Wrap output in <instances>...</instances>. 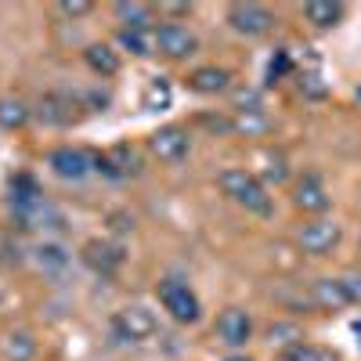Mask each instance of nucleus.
I'll return each instance as SVG.
<instances>
[{"label":"nucleus","mask_w":361,"mask_h":361,"mask_svg":"<svg viewBox=\"0 0 361 361\" xmlns=\"http://www.w3.org/2000/svg\"><path fill=\"white\" fill-rule=\"evenodd\" d=\"M119 47H127L137 58H148L156 51V33H141V29H119Z\"/></svg>","instance_id":"nucleus-20"},{"label":"nucleus","mask_w":361,"mask_h":361,"mask_svg":"<svg viewBox=\"0 0 361 361\" xmlns=\"http://www.w3.org/2000/svg\"><path fill=\"white\" fill-rule=\"evenodd\" d=\"M311 304L322 311H343V307H350V300H347V289L340 279H314L311 282Z\"/></svg>","instance_id":"nucleus-13"},{"label":"nucleus","mask_w":361,"mask_h":361,"mask_svg":"<svg viewBox=\"0 0 361 361\" xmlns=\"http://www.w3.org/2000/svg\"><path fill=\"white\" fill-rule=\"evenodd\" d=\"M58 11L66 18H83V15L94 11V4H90V0H58Z\"/></svg>","instance_id":"nucleus-25"},{"label":"nucleus","mask_w":361,"mask_h":361,"mask_svg":"<svg viewBox=\"0 0 361 361\" xmlns=\"http://www.w3.org/2000/svg\"><path fill=\"white\" fill-rule=\"evenodd\" d=\"M279 361H336V354L325 347H314V343H296V347L282 350Z\"/></svg>","instance_id":"nucleus-23"},{"label":"nucleus","mask_w":361,"mask_h":361,"mask_svg":"<svg viewBox=\"0 0 361 361\" xmlns=\"http://www.w3.org/2000/svg\"><path fill=\"white\" fill-rule=\"evenodd\" d=\"M40 119H47V123H66L69 112H62V102H58V98H47L40 105Z\"/></svg>","instance_id":"nucleus-26"},{"label":"nucleus","mask_w":361,"mask_h":361,"mask_svg":"<svg viewBox=\"0 0 361 361\" xmlns=\"http://www.w3.org/2000/svg\"><path fill=\"white\" fill-rule=\"evenodd\" d=\"M116 18L123 22V29H141V33H156V8L141 4V0H119L112 4Z\"/></svg>","instance_id":"nucleus-12"},{"label":"nucleus","mask_w":361,"mask_h":361,"mask_svg":"<svg viewBox=\"0 0 361 361\" xmlns=\"http://www.w3.org/2000/svg\"><path fill=\"white\" fill-rule=\"evenodd\" d=\"M156 51L166 54V58H188V54L199 51V40L188 25L163 22V25H156Z\"/></svg>","instance_id":"nucleus-8"},{"label":"nucleus","mask_w":361,"mask_h":361,"mask_svg":"<svg viewBox=\"0 0 361 361\" xmlns=\"http://www.w3.org/2000/svg\"><path fill=\"white\" fill-rule=\"evenodd\" d=\"M83 264L94 267L98 275H112V271L123 264V253H119V246H109V243H87L83 246Z\"/></svg>","instance_id":"nucleus-15"},{"label":"nucleus","mask_w":361,"mask_h":361,"mask_svg":"<svg viewBox=\"0 0 361 361\" xmlns=\"http://www.w3.org/2000/svg\"><path fill=\"white\" fill-rule=\"evenodd\" d=\"M293 206L300 209V214H325L329 206H333V199H329V192H325V185L314 177V173H307V177H300L296 180V188H293Z\"/></svg>","instance_id":"nucleus-11"},{"label":"nucleus","mask_w":361,"mask_h":361,"mask_svg":"<svg viewBox=\"0 0 361 361\" xmlns=\"http://www.w3.org/2000/svg\"><path fill=\"white\" fill-rule=\"evenodd\" d=\"M83 62L90 66V73H98L102 80L119 73V54H116L109 44H90V47L83 51Z\"/></svg>","instance_id":"nucleus-16"},{"label":"nucleus","mask_w":361,"mask_h":361,"mask_svg":"<svg viewBox=\"0 0 361 361\" xmlns=\"http://www.w3.org/2000/svg\"><path fill=\"white\" fill-rule=\"evenodd\" d=\"M37 357V340L29 333H11L4 340V361H33Z\"/></svg>","instance_id":"nucleus-22"},{"label":"nucleus","mask_w":361,"mask_h":361,"mask_svg":"<svg viewBox=\"0 0 361 361\" xmlns=\"http://www.w3.org/2000/svg\"><path fill=\"white\" fill-rule=\"evenodd\" d=\"M156 293H159V304H163V311H166L173 322H180V325H192V322H199L202 304H199V296H195V289H192L188 282H180V279H163Z\"/></svg>","instance_id":"nucleus-2"},{"label":"nucleus","mask_w":361,"mask_h":361,"mask_svg":"<svg viewBox=\"0 0 361 361\" xmlns=\"http://www.w3.org/2000/svg\"><path fill=\"white\" fill-rule=\"evenodd\" d=\"M148 148L159 163H180L192 148V137L185 127H159L152 137H148Z\"/></svg>","instance_id":"nucleus-9"},{"label":"nucleus","mask_w":361,"mask_h":361,"mask_svg":"<svg viewBox=\"0 0 361 361\" xmlns=\"http://www.w3.org/2000/svg\"><path fill=\"white\" fill-rule=\"evenodd\" d=\"M156 329H159L156 314L148 311V307H141V304L123 307V311L112 318V333H116L119 340H127V343H145V340H152Z\"/></svg>","instance_id":"nucleus-4"},{"label":"nucleus","mask_w":361,"mask_h":361,"mask_svg":"<svg viewBox=\"0 0 361 361\" xmlns=\"http://www.w3.org/2000/svg\"><path fill=\"white\" fill-rule=\"evenodd\" d=\"M340 282H343V289H347L350 304H361V271H350V275H343Z\"/></svg>","instance_id":"nucleus-27"},{"label":"nucleus","mask_w":361,"mask_h":361,"mask_svg":"<svg viewBox=\"0 0 361 361\" xmlns=\"http://www.w3.org/2000/svg\"><path fill=\"white\" fill-rule=\"evenodd\" d=\"M33 260H37L40 271H62L69 264V253H66V246H58V243H40L33 250Z\"/></svg>","instance_id":"nucleus-21"},{"label":"nucleus","mask_w":361,"mask_h":361,"mask_svg":"<svg viewBox=\"0 0 361 361\" xmlns=\"http://www.w3.org/2000/svg\"><path fill=\"white\" fill-rule=\"evenodd\" d=\"M166 105H170L166 80H152V87H148V94H145V109H166Z\"/></svg>","instance_id":"nucleus-24"},{"label":"nucleus","mask_w":361,"mask_h":361,"mask_svg":"<svg viewBox=\"0 0 361 361\" xmlns=\"http://www.w3.org/2000/svg\"><path fill=\"white\" fill-rule=\"evenodd\" d=\"M159 11H170V15H188V11H192V4H163Z\"/></svg>","instance_id":"nucleus-29"},{"label":"nucleus","mask_w":361,"mask_h":361,"mask_svg":"<svg viewBox=\"0 0 361 361\" xmlns=\"http://www.w3.org/2000/svg\"><path fill=\"white\" fill-rule=\"evenodd\" d=\"M221 192L235 202V206H243L246 214H257V217H271L275 214V199L267 195L264 188V180L243 166H231V170H221Z\"/></svg>","instance_id":"nucleus-1"},{"label":"nucleus","mask_w":361,"mask_h":361,"mask_svg":"<svg viewBox=\"0 0 361 361\" xmlns=\"http://www.w3.org/2000/svg\"><path fill=\"white\" fill-rule=\"evenodd\" d=\"M29 105L22 98H0V127L4 130H22L29 123Z\"/></svg>","instance_id":"nucleus-18"},{"label":"nucleus","mask_w":361,"mask_h":361,"mask_svg":"<svg viewBox=\"0 0 361 361\" xmlns=\"http://www.w3.org/2000/svg\"><path fill=\"white\" fill-rule=\"evenodd\" d=\"M228 25L243 37H264L275 29V15L264 4H231L228 8Z\"/></svg>","instance_id":"nucleus-6"},{"label":"nucleus","mask_w":361,"mask_h":361,"mask_svg":"<svg viewBox=\"0 0 361 361\" xmlns=\"http://www.w3.org/2000/svg\"><path fill=\"white\" fill-rule=\"evenodd\" d=\"M47 166L54 170V177H62V180H83L90 170H94V156H87L83 148L62 145V148H51Z\"/></svg>","instance_id":"nucleus-7"},{"label":"nucleus","mask_w":361,"mask_h":361,"mask_svg":"<svg viewBox=\"0 0 361 361\" xmlns=\"http://www.w3.org/2000/svg\"><path fill=\"white\" fill-rule=\"evenodd\" d=\"M217 340L228 343V347H235V350L246 347L253 340V314L243 311V307L221 311V318H217Z\"/></svg>","instance_id":"nucleus-10"},{"label":"nucleus","mask_w":361,"mask_h":361,"mask_svg":"<svg viewBox=\"0 0 361 361\" xmlns=\"http://www.w3.org/2000/svg\"><path fill=\"white\" fill-rule=\"evenodd\" d=\"M267 343L279 347V350H289L296 343H304V329H300L296 322H275L267 329Z\"/></svg>","instance_id":"nucleus-19"},{"label":"nucleus","mask_w":361,"mask_h":361,"mask_svg":"<svg viewBox=\"0 0 361 361\" xmlns=\"http://www.w3.org/2000/svg\"><path fill=\"white\" fill-rule=\"evenodd\" d=\"M15 217L25 224V228H51V231H62L66 228V217L62 209H58L54 202H47L44 195L37 199H22V202H11Z\"/></svg>","instance_id":"nucleus-5"},{"label":"nucleus","mask_w":361,"mask_h":361,"mask_svg":"<svg viewBox=\"0 0 361 361\" xmlns=\"http://www.w3.org/2000/svg\"><path fill=\"white\" fill-rule=\"evenodd\" d=\"M304 18L314 22L318 29H333L343 22V4H333V0H311L304 4Z\"/></svg>","instance_id":"nucleus-17"},{"label":"nucleus","mask_w":361,"mask_h":361,"mask_svg":"<svg viewBox=\"0 0 361 361\" xmlns=\"http://www.w3.org/2000/svg\"><path fill=\"white\" fill-rule=\"evenodd\" d=\"M286 69H289V54L282 51L279 58H271V66H267V80H271V83H275V80H279V76H282Z\"/></svg>","instance_id":"nucleus-28"},{"label":"nucleus","mask_w":361,"mask_h":361,"mask_svg":"<svg viewBox=\"0 0 361 361\" xmlns=\"http://www.w3.org/2000/svg\"><path fill=\"white\" fill-rule=\"evenodd\" d=\"M188 87L195 90V94H224V90L231 87V73L221 69V66H202L188 76Z\"/></svg>","instance_id":"nucleus-14"},{"label":"nucleus","mask_w":361,"mask_h":361,"mask_svg":"<svg viewBox=\"0 0 361 361\" xmlns=\"http://www.w3.org/2000/svg\"><path fill=\"white\" fill-rule=\"evenodd\" d=\"M357 102H361V87H357Z\"/></svg>","instance_id":"nucleus-31"},{"label":"nucleus","mask_w":361,"mask_h":361,"mask_svg":"<svg viewBox=\"0 0 361 361\" xmlns=\"http://www.w3.org/2000/svg\"><path fill=\"white\" fill-rule=\"evenodd\" d=\"M340 238H343V228L336 221H329V217H314L307 224H300L296 231V246L304 250L307 257H329L336 246H340Z\"/></svg>","instance_id":"nucleus-3"},{"label":"nucleus","mask_w":361,"mask_h":361,"mask_svg":"<svg viewBox=\"0 0 361 361\" xmlns=\"http://www.w3.org/2000/svg\"><path fill=\"white\" fill-rule=\"evenodd\" d=\"M224 361H253V357H243V354H231V357H224Z\"/></svg>","instance_id":"nucleus-30"}]
</instances>
